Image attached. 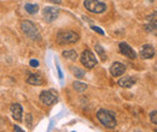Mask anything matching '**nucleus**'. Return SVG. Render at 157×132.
Masks as SVG:
<instances>
[{
    "label": "nucleus",
    "instance_id": "1",
    "mask_svg": "<svg viewBox=\"0 0 157 132\" xmlns=\"http://www.w3.org/2000/svg\"><path fill=\"white\" fill-rule=\"evenodd\" d=\"M97 119L100 121V124L104 125L108 129H114L116 127V119L113 112H110L108 109H99L97 112Z\"/></svg>",
    "mask_w": 157,
    "mask_h": 132
},
{
    "label": "nucleus",
    "instance_id": "2",
    "mask_svg": "<svg viewBox=\"0 0 157 132\" xmlns=\"http://www.w3.org/2000/svg\"><path fill=\"white\" fill-rule=\"evenodd\" d=\"M80 39V35L72 30H60L57 34V42L62 46L76 43Z\"/></svg>",
    "mask_w": 157,
    "mask_h": 132
},
{
    "label": "nucleus",
    "instance_id": "3",
    "mask_svg": "<svg viewBox=\"0 0 157 132\" xmlns=\"http://www.w3.org/2000/svg\"><path fill=\"white\" fill-rule=\"evenodd\" d=\"M21 29H22V31L24 33V35H27L29 39H32V40H39L40 39L39 29L33 22H30V21L22 22Z\"/></svg>",
    "mask_w": 157,
    "mask_h": 132
},
{
    "label": "nucleus",
    "instance_id": "4",
    "mask_svg": "<svg viewBox=\"0 0 157 132\" xmlns=\"http://www.w3.org/2000/svg\"><path fill=\"white\" fill-rule=\"evenodd\" d=\"M83 5L86 10L92 13H103L106 10V5L99 0H85Z\"/></svg>",
    "mask_w": 157,
    "mask_h": 132
},
{
    "label": "nucleus",
    "instance_id": "5",
    "mask_svg": "<svg viewBox=\"0 0 157 132\" xmlns=\"http://www.w3.org/2000/svg\"><path fill=\"white\" fill-rule=\"evenodd\" d=\"M80 61L87 69H93L94 66L98 64L97 58H95V55L91 52V50H83V52L81 53Z\"/></svg>",
    "mask_w": 157,
    "mask_h": 132
},
{
    "label": "nucleus",
    "instance_id": "6",
    "mask_svg": "<svg viewBox=\"0 0 157 132\" xmlns=\"http://www.w3.org/2000/svg\"><path fill=\"white\" fill-rule=\"evenodd\" d=\"M39 100H40V102L45 106H51L57 102L58 97H57V94H56L53 90H44L40 93Z\"/></svg>",
    "mask_w": 157,
    "mask_h": 132
},
{
    "label": "nucleus",
    "instance_id": "7",
    "mask_svg": "<svg viewBox=\"0 0 157 132\" xmlns=\"http://www.w3.org/2000/svg\"><path fill=\"white\" fill-rule=\"evenodd\" d=\"M59 16V8L53 7V6H46L42 10V17L46 22L51 23L58 18Z\"/></svg>",
    "mask_w": 157,
    "mask_h": 132
},
{
    "label": "nucleus",
    "instance_id": "8",
    "mask_svg": "<svg viewBox=\"0 0 157 132\" xmlns=\"http://www.w3.org/2000/svg\"><path fill=\"white\" fill-rule=\"evenodd\" d=\"M119 48H120V53L122 55H125V57H127L129 59H135L136 58V53L134 52V49L132 48L128 43L120 42L119 43Z\"/></svg>",
    "mask_w": 157,
    "mask_h": 132
},
{
    "label": "nucleus",
    "instance_id": "9",
    "mask_svg": "<svg viewBox=\"0 0 157 132\" xmlns=\"http://www.w3.org/2000/svg\"><path fill=\"white\" fill-rule=\"evenodd\" d=\"M155 47L152 44H144L140 49V57L143 59H152L155 57Z\"/></svg>",
    "mask_w": 157,
    "mask_h": 132
},
{
    "label": "nucleus",
    "instance_id": "10",
    "mask_svg": "<svg viewBox=\"0 0 157 132\" xmlns=\"http://www.w3.org/2000/svg\"><path fill=\"white\" fill-rule=\"evenodd\" d=\"M125 71H126V66L122 63L116 61L110 66V73L113 74L114 77H120V76H122L125 73Z\"/></svg>",
    "mask_w": 157,
    "mask_h": 132
},
{
    "label": "nucleus",
    "instance_id": "11",
    "mask_svg": "<svg viewBox=\"0 0 157 132\" xmlns=\"http://www.w3.org/2000/svg\"><path fill=\"white\" fill-rule=\"evenodd\" d=\"M11 113H12L13 119L16 121H18V123H21V121H22V114H23L22 106L19 103H13L11 106Z\"/></svg>",
    "mask_w": 157,
    "mask_h": 132
},
{
    "label": "nucleus",
    "instance_id": "12",
    "mask_svg": "<svg viewBox=\"0 0 157 132\" xmlns=\"http://www.w3.org/2000/svg\"><path fill=\"white\" fill-rule=\"evenodd\" d=\"M134 83H135V79L132 78L131 76H126V77L120 78L119 82H117V84L120 85V87H122V88H131Z\"/></svg>",
    "mask_w": 157,
    "mask_h": 132
},
{
    "label": "nucleus",
    "instance_id": "13",
    "mask_svg": "<svg viewBox=\"0 0 157 132\" xmlns=\"http://www.w3.org/2000/svg\"><path fill=\"white\" fill-rule=\"evenodd\" d=\"M27 83L32 85H41L44 80L39 74H29V77L27 78Z\"/></svg>",
    "mask_w": 157,
    "mask_h": 132
},
{
    "label": "nucleus",
    "instance_id": "14",
    "mask_svg": "<svg viewBox=\"0 0 157 132\" xmlns=\"http://www.w3.org/2000/svg\"><path fill=\"white\" fill-rule=\"evenodd\" d=\"M70 71H72L73 74L76 78H79V79L85 78V71L81 70L80 67H78V66H70Z\"/></svg>",
    "mask_w": 157,
    "mask_h": 132
},
{
    "label": "nucleus",
    "instance_id": "15",
    "mask_svg": "<svg viewBox=\"0 0 157 132\" xmlns=\"http://www.w3.org/2000/svg\"><path fill=\"white\" fill-rule=\"evenodd\" d=\"M62 55H63L64 58L69 59V60H76V59H78V53L75 52V50H73V49L64 50V52L62 53Z\"/></svg>",
    "mask_w": 157,
    "mask_h": 132
},
{
    "label": "nucleus",
    "instance_id": "16",
    "mask_svg": "<svg viewBox=\"0 0 157 132\" xmlns=\"http://www.w3.org/2000/svg\"><path fill=\"white\" fill-rule=\"evenodd\" d=\"M73 88L76 91H79V93H83V91L87 89V84L81 83V82H79V80H75V82L73 83Z\"/></svg>",
    "mask_w": 157,
    "mask_h": 132
},
{
    "label": "nucleus",
    "instance_id": "17",
    "mask_svg": "<svg viewBox=\"0 0 157 132\" xmlns=\"http://www.w3.org/2000/svg\"><path fill=\"white\" fill-rule=\"evenodd\" d=\"M24 8H26V11L29 14H35L39 11V6H38V5H34V4H26Z\"/></svg>",
    "mask_w": 157,
    "mask_h": 132
},
{
    "label": "nucleus",
    "instance_id": "18",
    "mask_svg": "<svg viewBox=\"0 0 157 132\" xmlns=\"http://www.w3.org/2000/svg\"><path fill=\"white\" fill-rule=\"evenodd\" d=\"M95 50L99 53V55H100V58H102L103 61H105V60H106V54L104 53V50L102 49V47H100L99 44H95Z\"/></svg>",
    "mask_w": 157,
    "mask_h": 132
},
{
    "label": "nucleus",
    "instance_id": "19",
    "mask_svg": "<svg viewBox=\"0 0 157 132\" xmlns=\"http://www.w3.org/2000/svg\"><path fill=\"white\" fill-rule=\"evenodd\" d=\"M145 29H146V31H150V33H152L154 31V34H156V23H151V24H149V25H145Z\"/></svg>",
    "mask_w": 157,
    "mask_h": 132
},
{
    "label": "nucleus",
    "instance_id": "20",
    "mask_svg": "<svg viewBox=\"0 0 157 132\" xmlns=\"http://www.w3.org/2000/svg\"><path fill=\"white\" fill-rule=\"evenodd\" d=\"M26 124L29 126V127H32V124H33V115L28 113L27 114V118H26Z\"/></svg>",
    "mask_w": 157,
    "mask_h": 132
},
{
    "label": "nucleus",
    "instance_id": "21",
    "mask_svg": "<svg viewBox=\"0 0 157 132\" xmlns=\"http://www.w3.org/2000/svg\"><path fill=\"white\" fill-rule=\"evenodd\" d=\"M156 114H157V112H156V109H154L152 112L150 113V119H151V121L156 125L157 124V119H156Z\"/></svg>",
    "mask_w": 157,
    "mask_h": 132
},
{
    "label": "nucleus",
    "instance_id": "22",
    "mask_svg": "<svg viewBox=\"0 0 157 132\" xmlns=\"http://www.w3.org/2000/svg\"><path fill=\"white\" fill-rule=\"evenodd\" d=\"M92 29L94 30L95 33H98L99 35H104V30H102V29H100L99 27H95V25H93V27H92Z\"/></svg>",
    "mask_w": 157,
    "mask_h": 132
},
{
    "label": "nucleus",
    "instance_id": "23",
    "mask_svg": "<svg viewBox=\"0 0 157 132\" xmlns=\"http://www.w3.org/2000/svg\"><path fill=\"white\" fill-rule=\"evenodd\" d=\"M29 65L32 66V67H38V66H39V61H38V60H35V59H32L29 61Z\"/></svg>",
    "mask_w": 157,
    "mask_h": 132
},
{
    "label": "nucleus",
    "instance_id": "24",
    "mask_svg": "<svg viewBox=\"0 0 157 132\" xmlns=\"http://www.w3.org/2000/svg\"><path fill=\"white\" fill-rule=\"evenodd\" d=\"M13 130H15V132H24L21 127H19V126H17V125H15L13 126Z\"/></svg>",
    "mask_w": 157,
    "mask_h": 132
},
{
    "label": "nucleus",
    "instance_id": "25",
    "mask_svg": "<svg viewBox=\"0 0 157 132\" xmlns=\"http://www.w3.org/2000/svg\"><path fill=\"white\" fill-rule=\"evenodd\" d=\"M48 1H51V3H53V4H57V5L62 4V0H48Z\"/></svg>",
    "mask_w": 157,
    "mask_h": 132
},
{
    "label": "nucleus",
    "instance_id": "26",
    "mask_svg": "<svg viewBox=\"0 0 157 132\" xmlns=\"http://www.w3.org/2000/svg\"><path fill=\"white\" fill-rule=\"evenodd\" d=\"M149 1H155V0H149Z\"/></svg>",
    "mask_w": 157,
    "mask_h": 132
},
{
    "label": "nucleus",
    "instance_id": "27",
    "mask_svg": "<svg viewBox=\"0 0 157 132\" xmlns=\"http://www.w3.org/2000/svg\"><path fill=\"white\" fill-rule=\"evenodd\" d=\"M135 132H140V131H135Z\"/></svg>",
    "mask_w": 157,
    "mask_h": 132
}]
</instances>
